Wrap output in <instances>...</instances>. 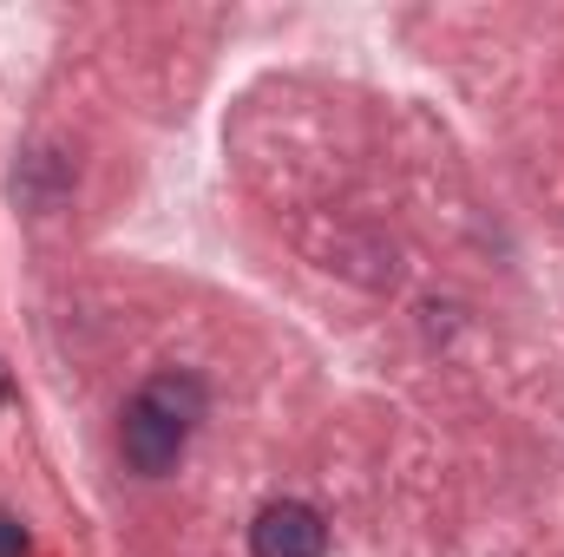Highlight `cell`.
Listing matches in <instances>:
<instances>
[{
	"label": "cell",
	"mask_w": 564,
	"mask_h": 557,
	"mask_svg": "<svg viewBox=\"0 0 564 557\" xmlns=\"http://www.w3.org/2000/svg\"><path fill=\"white\" fill-rule=\"evenodd\" d=\"M0 557H26V532H20L7 512H0Z\"/></svg>",
	"instance_id": "3"
},
{
	"label": "cell",
	"mask_w": 564,
	"mask_h": 557,
	"mask_svg": "<svg viewBox=\"0 0 564 557\" xmlns=\"http://www.w3.org/2000/svg\"><path fill=\"white\" fill-rule=\"evenodd\" d=\"M250 551L257 557H322L328 551V525H322L315 505H302V499H276V505L257 512V525H250Z\"/></svg>",
	"instance_id": "2"
},
{
	"label": "cell",
	"mask_w": 564,
	"mask_h": 557,
	"mask_svg": "<svg viewBox=\"0 0 564 557\" xmlns=\"http://www.w3.org/2000/svg\"><path fill=\"white\" fill-rule=\"evenodd\" d=\"M197 419H204V387L191 374H158L139 401L126 407L119 446H126V459L139 466L144 479H158V472L177 466V452H184V439H191Z\"/></svg>",
	"instance_id": "1"
}]
</instances>
